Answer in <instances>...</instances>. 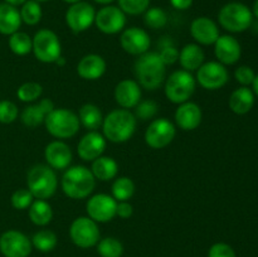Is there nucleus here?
<instances>
[{"mask_svg":"<svg viewBox=\"0 0 258 257\" xmlns=\"http://www.w3.org/2000/svg\"><path fill=\"white\" fill-rule=\"evenodd\" d=\"M95 24L105 34H117L126 25V14L115 5H103L96 12Z\"/></svg>","mask_w":258,"mask_h":257,"instance_id":"14","label":"nucleus"},{"mask_svg":"<svg viewBox=\"0 0 258 257\" xmlns=\"http://www.w3.org/2000/svg\"><path fill=\"white\" fill-rule=\"evenodd\" d=\"M117 3L126 15L144 14L150 5V0H117Z\"/></svg>","mask_w":258,"mask_h":257,"instance_id":"38","label":"nucleus"},{"mask_svg":"<svg viewBox=\"0 0 258 257\" xmlns=\"http://www.w3.org/2000/svg\"><path fill=\"white\" fill-rule=\"evenodd\" d=\"M176 135V128L171 121L168 118L160 117L151 121L149 127L145 131V143L151 149H163L168 146L174 140Z\"/></svg>","mask_w":258,"mask_h":257,"instance_id":"11","label":"nucleus"},{"mask_svg":"<svg viewBox=\"0 0 258 257\" xmlns=\"http://www.w3.org/2000/svg\"><path fill=\"white\" fill-rule=\"evenodd\" d=\"M252 14H253V17H256L258 19V0L253 3V8H252Z\"/></svg>","mask_w":258,"mask_h":257,"instance_id":"49","label":"nucleus"},{"mask_svg":"<svg viewBox=\"0 0 258 257\" xmlns=\"http://www.w3.org/2000/svg\"><path fill=\"white\" fill-rule=\"evenodd\" d=\"M116 207H117V201L113 197L100 193L88 199L86 211L91 219L98 223H106L112 221L116 217Z\"/></svg>","mask_w":258,"mask_h":257,"instance_id":"15","label":"nucleus"},{"mask_svg":"<svg viewBox=\"0 0 258 257\" xmlns=\"http://www.w3.org/2000/svg\"><path fill=\"white\" fill-rule=\"evenodd\" d=\"M218 22L227 32L242 33L252 25L253 14L247 5L238 2H231L221 8L218 13Z\"/></svg>","mask_w":258,"mask_h":257,"instance_id":"5","label":"nucleus"},{"mask_svg":"<svg viewBox=\"0 0 258 257\" xmlns=\"http://www.w3.org/2000/svg\"><path fill=\"white\" fill-rule=\"evenodd\" d=\"M229 108L237 115H246L252 110L254 105V93L251 88L242 87L237 88L232 92L228 101Z\"/></svg>","mask_w":258,"mask_h":257,"instance_id":"26","label":"nucleus"},{"mask_svg":"<svg viewBox=\"0 0 258 257\" xmlns=\"http://www.w3.org/2000/svg\"><path fill=\"white\" fill-rule=\"evenodd\" d=\"M35 2H38V3H44V2H48V0H35Z\"/></svg>","mask_w":258,"mask_h":257,"instance_id":"52","label":"nucleus"},{"mask_svg":"<svg viewBox=\"0 0 258 257\" xmlns=\"http://www.w3.org/2000/svg\"><path fill=\"white\" fill-rule=\"evenodd\" d=\"M197 72V82L208 91H216L224 87L229 80V73L226 66L218 60L203 63Z\"/></svg>","mask_w":258,"mask_h":257,"instance_id":"10","label":"nucleus"},{"mask_svg":"<svg viewBox=\"0 0 258 257\" xmlns=\"http://www.w3.org/2000/svg\"><path fill=\"white\" fill-rule=\"evenodd\" d=\"M28 189L35 199H45L54 196L58 186L57 174L54 169L44 164L32 166L27 175Z\"/></svg>","mask_w":258,"mask_h":257,"instance_id":"4","label":"nucleus"},{"mask_svg":"<svg viewBox=\"0 0 258 257\" xmlns=\"http://www.w3.org/2000/svg\"><path fill=\"white\" fill-rule=\"evenodd\" d=\"M34 57L43 63H55L62 57V45L58 35L50 29H40L33 37Z\"/></svg>","mask_w":258,"mask_h":257,"instance_id":"8","label":"nucleus"},{"mask_svg":"<svg viewBox=\"0 0 258 257\" xmlns=\"http://www.w3.org/2000/svg\"><path fill=\"white\" fill-rule=\"evenodd\" d=\"M45 128L57 139L73 138L80 130V118L68 108H54L48 113L44 121Z\"/></svg>","mask_w":258,"mask_h":257,"instance_id":"6","label":"nucleus"},{"mask_svg":"<svg viewBox=\"0 0 258 257\" xmlns=\"http://www.w3.org/2000/svg\"><path fill=\"white\" fill-rule=\"evenodd\" d=\"M66 24L73 33H82L95 23L96 10L90 3L80 2L70 5L66 12Z\"/></svg>","mask_w":258,"mask_h":257,"instance_id":"12","label":"nucleus"},{"mask_svg":"<svg viewBox=\"0 0 258 257\" xmlns=\"http://www.w3.org/2000/svg\"><path fill=\"white\" fill-rule=\"evenodd\" d=\"M252 91H253L254 96H257L258 97V75H256L253 82H252Z\"/></svg>","mask_w":258,"mask_h":257,"instance_id":"48","label":"nucleus"},{"mask_svg":"<svg viewBox=\"0 0 258 257\" xmlns=\"http://www.w3.org/2000/svg\"><path fill=\"white\" fill-rule=\"evenodd\" d=\"M19 12L22 22L25 23L27 25H37L40 22L43 15L40 3L35 2V0H27L22 5Z\"/></svg>","mask_w":258,"mask_h":257,"instance_id":"34","label":"nucleus"},{"mask_svg":"<svg viewBox=\"0 0 258 257\" xmlns=\"http://www.w3.org/2000/svg\"><path fill=\"white\" fill-rule=\"evenodd\" d=\"M106 149V139L97 131H90L86 134L77 145V153L82 160L93 161L100 158Z\"/></svg>","mask_w":258,"mask_h":257,"instance_id":"18","label":"nucleus"},{"mask_svg":"<svg viewBox=\"0 0 258 257\" xmlns=\"http://www.w3.org/2000/svg\"><path fill=\"white\" fill-rule=\"evenodd\" d=\"M27 0H4V3H8V4L13 5V7H19V5H23Z\"/></svg>","mask_w":258,"mask_h":257,"instance_id":"47","label":"nucleus"},{"mask_svg":"<svg viewBox=\"0 0 258 257\" xmlns=\"http://www.w3.org/2000/svg\"><path fill=\"white\" fill-rule=\"evenodd\" d=\"M44 158L48 165L54 170H64L72 163V150L60 140L52 141L44 149Z\"/></svg>","mask_w":258,"mask_h":257,"instance_id":"20","label":"nucleus"},{"mask_svg":"<svg viewBox=\"0 0 258 257\" xmlns=\"http://www.w3.org/2000/svg\"><path fill=\"white\" fill-rule=\"evenodd\" d=\"M120 44L126 53L133 55H141L149 52L151 45L150 35L141 28L131 27L122 30L120 37Z\"/></svg>","mask_w":258,"mask_h":257,"instance_id":"16","label":"nucleus"},{"mask_svg":"<svg viewBox=\"0 0 258 257\" xmlns=\"http://www.w3.org/2000/svg\"><path fill=\"white\" fill-rule=\"evenodd\" d=\"M144 23L146 27L151 28V29H161L168 23V14L165 10L159 7L149 8L144 13Z\"/></svg>","mask_w":258,"mask_h":257,"instance_id":"36","label":"nucleus"},{"mask_svg":"<svg viewBox=\"0 0 258 257\" xmlns=\"http://www.w3.org/2000/svg\"><path fill=\"white\" fill-rule=\"evenodd\" d=\"M29 218L35 226L44 227L50 223L53 218V209L48 202L43 199H35L29 207Z\"/></svg>","mask_w":258,"mask_h":257,"instance_id":"30","label":"nucleus"},{"mask_svg":"<svg viewBox=\"0 0 258 257\" xmlns=\"http://www.w3.org/2000/svg\"><path fill=\"white\" fill-rule=\"evenodd\" d=\"M97 252L101 257H121L123 253V246L115 237H106L98 241Z\"/></svg>","mask_w":258,"mask_h":257,"instance_id":"35","label":"nucleus"},{"mask_svg":"<svg viewBox=\"0 0 258 257\" xmlns=\"http://www.w3.org/2000/svg\"><path fill=\"white\" fill-rule=\"evenodd\" d=\"M234 77H236L237 82L239 85L244 86V87H248L253 82L254 77H256V73H254V71L249 66H241L234 72Z\"/></svg>","mask_w":258,"mask_h":257,"instance_id":"43","label":"nucleus"},{"mask_svg":"<svg viewBox=\"0 0 258 257\" xmlns=\"http://www.w3.org/2000/svg\"><path fill=\"white\" fill-rule=\"evenodd\" d=\"M34 197L30 193L29 189H18L13 193L10 202H12L13 208L18 209V211H23V209L29 208L30 204L34 202Z\"/></svg>","mask_w":258,"mask_h":257,"instance_id":"41","label":"nucleus"},{"mask_svg":"<svg viewBox=\"0 0 258 257\" xmlns=\"http://www.w3.org/2000/svg\"><path fill=\"white\" fill-rule=\"evenodd\" d=\"M17 105L9 100L0 101V122L2 123H12L18 117Z\"/></svg>","mask_w":258,"mask_h":257,"instance_id":"42","label":"nucleus"},{"mask_svg":"<svg viewBox=\"0 0 258 257\" xmlns=\"http://www.w3.org/2000/svg\"><path fill=\"white\" fill-rule=\"evenodd\" d=\"M197 87V80L190 72L178 70L165 80L164 92L170 102L180 105L186 102L193 96Z\"/></svg>","mask_w":258,"mask_h":257,"instance_id":"7","label":"nucleus"},{"mask_svg":"<svg viewBox=\"0 0 258 257\" xmlns=\"http://www.w3.org/2000/svg\"><path fill=\"white\" fill-rule=\"evenodd\" d=\"M134 213V208L128 201L125 202H117V207H116V216H118L120 218L126 219L130 218Z\"/></svg>","mask_w":258,"mask_h":257,"instance_id":"45","label":"nucleus"},{"mask_svg":"<svg viewBox=\"0 0 258 257\" xmlns=\"http://www.w3.org/2000/svg\"><path fill=\"white\" fill-rule=\"evenodd\" d=\"M106 72V60L100 54H87L81 58L77 66V73L81 78L96 81Z\"/></svg>","mask_w":258,"mask_h":257,"instance_id":"24","label":"nucleus"},{"mask_svg":"<svg viewBox=\"0 0 258 257\" xmlns=\"http://www.w3.org/2000/svg\"><path fill=\"white\" fill-rule=\"evenodd\" d=\"M95 3H97V4H101V5H110L111 3H113L115 0H93Z\"/></svg>","mask_w":258,"mask_h":257,"instance_id":"50","label":"nucleus"},{"mask_svg":"<svg viewBox=\"0 0 258 257\" xmlns=\"http://www.w3.org/2000/svg\"><path fill=\"white\" fill-rule=\"evenodd\" d=\"M111 190H112V197L116 201L125 202L128 201L135 193V184H134L133 179L127 178V176H120V178L115 179Z\"/></svg>","mask_w":258,"mask_h":257,"instance_id":"32","label":"nucleus"},{"mask_svg":"<svg viewBox=\"0 0 258 257\" xmlns=\"http://www.w3.org/2000/svg\"><path fill=\"white\" fill-rule=\"evenodd\" d=\"M95 179H98L101 181H108L116 178L118 173V164L111 156H102L97 158L92 161L91 166Z\"/></svg>","mask_w":258,"mask_h":257,"instance_id":"28","label":"nucleus"},{"mask_svg":"<svg viewBox=\"0 0 258 257\" xmlns=\"http://www.w3.org/2000/svg\"><path fill=\"white\" fill-rule=\"evenodd\" d=\"M204 55L203 49L201 45L196 44V43H189V44L184 45L181 50L179 52V63L183 67V70L188 71V72H193L197 71L202 65L204 63Z\"/></svg>","mask_w":258,"mask_h":257,"instance_id":"27","label":"nucleus"},{"mask_svg":"<svg viewBox=\"0 0 258 257\" xmlns=\"http://www.w3.org/2000/svg\"><path fill=\"white\" fill-rule=\"evenodd\" d=\"M10 50L17 55H25L32 52L33 39L24 32H15L9 37Z\"/></svg>","mask_w":258,"mask_h":257,"instance_id":"33","label":"nucleus"},{"mask_svg":"<svg viewBox=\"0 0 258 257\" xmlns=\"http://www.w3.org/2000/svg\"><path fill=\"white\" fill-rule=\"evenodd\" d=\"M43 87L37 82H25L18 88L17 96L22 102H34L42 96Z\"/></svg>","mask_w":258,"mask_h":257,"instance_id":"37","label":"nucleus"},{"mask_svg":"<svg viewBox=\"0 0 258 257\" xmlns=\"http://www.w3.org/2000/svg\"><path fill=\"white\" fill-rule=\"evenodd\" d=\"M136 125H138V118L130 110L126 108L112 110L103 117V136L111 143H125L133 138Z\"/></svg>","mask_w":258,"mask_h":257,"instance_id":"2","label":"nucleus"},{"mask_svg":"<svg viewBox=\"0 0 258 257\" xmlns=\"http://www.w3.org/2000/svg\"><path fill=\"white\" fill-rule=\"evenodd\" d=\"M159 111V105L153 100H145L140 101L138 103V106L135 107V117L139 120H151L153 117H155L156 113Z\"/></svg>","mask_w":258,"mask_h":257,"instance_id":"40","label":"nucleus"},{"mask_svg":"<svg viewBox=\"0 0 258 257\" xmlns=\"http://www.w3.org/2000/svg\"><path fill=\"white\" fill-rule=\"evenodd\" d=\"M20 12L17 7L0 3V33L4 35H12L15 32H19L22 25Z\"/></svg>","mask_w":258,"mask_h":257,"instance_id":"25","label":"nucleus"},{"mask_svg":"<svg viewBox=\"0 0 258 257\" xmlns=\"http://www.w3.org/2000/svg\"><path fill=\"white\" fill-rule=\"evenodd\" d=\"M169 2L176 10H186L193 5L194 0H169Z\"/></svg>","mask_w":258,"mask_h":257,"instance_id":"46","label":"nucleus"},{"mask_svg":"<svg viewBox=\"0 0 258 257\" xmlns=\"http://www.w3.org/2000/svg\"><path fill=\"white\" fill-rule=\"evenodd\" d=\"M190 34L198 44L211 45L219 38V28L211 18L199 17L191 22Z\"/></svg>","mask_w":258,"mask_h":257,"instance_id":"19","label":"nucleus"},{"mask_svg":"<svg viewBox=\"0 0 258 257\" xmlns=\"http://www.w3.org/2000/svg\"><path fill=\"white\" fill-rule=\"evenodd\" d=\"M202 117H203V113H202L201 106L190 101L180 103L174 115L176 125L184 131L196 130L201 125Z\"/></svg>","mask_w":258,"mask_h":257,"instance_id":"22","label":"nucleus"},{"mask_svg":"<svg viewBox=\"0 0 258 257\" xmlns=\"http://www.w3.org/2000/svg\"><path fill=\"white\" fill-rule=\"evenodd\" d=\"M80 123L90 131H96L102 126L103 115L100 108L93 103H86L80 108L78 112Z\"/></svg>","mask_w":258,"mask_h":257,"instance_id":"29","label":"nucleus"},{"mask_svg":"<svg viewBox=\"0 0 258 257\" xmlns=\"http://www.w3.org/2000/svg\"><path fill=\"white\" fill-rule=\"evenodd\" d=\"M53 110H54V103H53V101L50 98H43L38 103H33V105L27 106L22 111L20 120H22V122L27 127L34 128L37 126L44 123L48 113Z\"/></svg>","mask_w":258,"mask_h":257,"instance_id":"23","label":"nucleus"},{"mask_svg":"<svg viewBox=\"0 0 258 257\" xmlns=\"http://www.w3.org/2000/svg\"><path fill=\"white\" fill-rule=\"evenodd\" d=\"M208 257H237L236 252L229 244L218 242L209 248Z\"/></svg>","mask_w":258,"mask_h":257,"instance_id":"44","label":"nucleus"},{"mask_svg":"<svg viewBox=\"0 0 258 257\" xmlns=\"http://www.w3.org/2000/svg\"><path fill=\"white\" fill-rule=\"evenodd\" d=\"M62 2L67 3V4H70V5H72V4H76V3L82 2V0H62Z\"/></svg>","mask_w":258,"mask_h":257,"instance_id":"51","label":"nucleus"},{"mask_svg":"<svg viewBox=\"0 0 258 257\" xmlns=\"http://www.w3.org/2000/svg\"><path fill=\"white\" fill-rule=\"evenodd\" d=\"M34 248L40 252H50L55 248L58 243V237L50 229H40L34 233L33 238L30 239Z\"/></svg>","mask_w":258,"mask_h":257,"instance_id":"31","label":"nucleus"},{"mask_svg":"<svg viewBox=\"0 0 258 257\" xmlns=\"http://www.w3.org/2000/svg\"><path fill=\"white\" fill-rule=\"evenodd\" d=\"M138 83L145 90L154 91L160 87L166 78V65L158 52H146L139 55L134 65Z\"/></svg>","mask_w":258,"mask_h":257,"instance_id":"1","label":"nucleus"},{"mask_svg":"<svg viewBox=\"0 0 258 257\" xmlns=\"http://www.w3.org/2000/svg\"><path fill=\"white\" fill-rule=\"evenodd\" d=\"M32 248V241L17 229H9L0 236V252L4 257H28Z\"/></svg>","mask_w":258,"mask_h":257,"instance_id":"13","label":"nucleus"},{"mask_svg":"<svg viewBox=\"0 0 258 257\" xmlns=\"http://www.w3.org/2000/svg\"><path fill=\"white\" fill-rule=\"evenodd\" d=\"M158 53L165 65H173L179 59V50L169 37H164L160 40V50Z\"/></svg>","mask_w":258,"mask_h":257,"instance_id":"39","label":"nucleus"},{"mask_svg":"<svg viewBox=\"0 0 258 257\" xmlns=\"http://www.w3.org/2000/svg\"><path fill=\"white\" fill-rule=\"evenodd\" d=\"M62 190L68 198H87L96 186V179L92 171L83 165H75L64 171L60 180Z\"/></svg>","mask_w":258,"mask_h":257,"instance_id":"3","label":"nucleus"},{"mask_svg":"<svg viewBox=\"0 0 258 257\" xmlns=\"http://www.w3.org/2000/svg\"><path fill=\"white\" fill-rule=\"evenodd\" d=\"M70 236L73 243L81 248H91L100 241V228L97 222L90 217H78L70 227Z\"/></svg>","mask_w":258,"mask_h":257,"instance_id":"9","label":"nucleus"},{"mask_svg":"<svg viewBox=\"0 0 258 257\" xmlns=\"http://www.w3.org/2000/svg\"><path fill=\"white\" fill-rule=\"evenodd\" d=\"M214 54L219 63L224 66H232L238 62L241 58V44L232 35H219L214 43Z\"/></svg>","mask_w":258,"mask_h":257,"instance_id":"17","label":"nucleus"},{"mask_svg":"<svg viewBox=\"0 0 258 257\" xmlns=\"http://www.w3.org/2000/svg\"><path fill=\"white\" fill-rule=\"evenodd\" d=\"M113 96L121 108H135L141 101L140 85L134 80H122L115 87Z\"/></svg>","mask_w":258,"mask_h":257,"instance_id":"21","label":"nucleus"}]
</instances>
